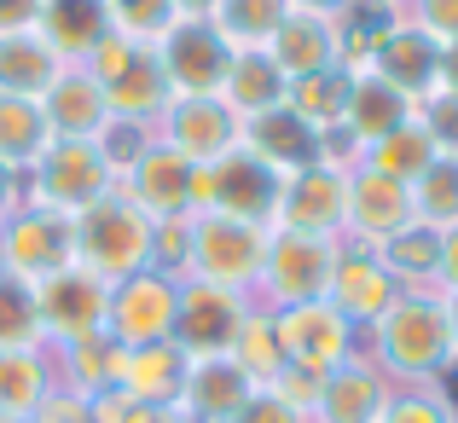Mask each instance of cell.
Here are the masks:
<instances>
[{
    "instance_id": "1",
    "label": "cell",
    "mask_w": 458,
    "mask_h": 423,
    "mask_svg": "<svg viewBox=\"0 0 458 423\" xmlns=\"http://www.w3.org/2000/svg\"><path fill=\"white\" fill-rule=\"evenodd\" d=\"M366 354L394 389H429L453 366V336H447V308L429 290H401L389 313L366 331Z\"/></svg>"
},
{
    "instance_id": "2",
    "label": "cell",
    "mask_w": 458,
    "mask_h": 423,
    "mask_svg": "<svg viewBox=\"0 0 458 423\" xmlns=\"http://www.w3.org/2000/svg\"><path fill=\"white\" fill-rule=\"evenodd\" d=\"M151 215L140 203H128L123 191H105L99 203H88L81 215H70V244H76V267H88L93 279L116 284L128 273L151 267Z\"/></svg>"
},
{
    "instance_id": "3",
    "label": "cell",
    "mask_w": 458,
    "mask_h": 423,
    "mask_svg": "<svg viewBox=\"0 0 458 423\" xmlns=\"http://www.w3.org/2000/svg\"><path fill=\"white\" fill-rule=\"evenodd\" d=\"M267 233H273V226H261V221H238V215L198 209V215H191L186 279L238 290V296H256L261 261H267Z\"/></svg>"
},
{
    "instance_id": "4",
    "label": "cell",
    "mask_w": 458,
    "mask_h": 423,
    "mask_svg": "<svg viewBox=\"0 0 458 423\" xmlns=\"http://www.w3.org/2000/svg\"><path fill=\"white\" fill-rule=\"evenodd\" d=\"M343 256V238H319V233H267V261H261V284L256 301L261 308H302V301H325Z\"/></svg>"
},
{
    "instance_id": "5",
    "label": "cell",
    "mask_w": 458,
    "mask_h": 423,
    "mask_svg": "<svg viewBox=\"0 0 458 423\" xmlns=\"http://www.w3.org/2000/svg\"><path fill=\"white\" fill-rule=\"evenodd\" d=\"M105 191H116V174L105 163V151L88 140H53L41 151V163L23 174V203H41V209L58 215H81Z\"/></svg>"
},
{
    "instance_id": "6",
    "label": "cell",
    "mask_w": 458,
    "mask_h": 423,
    "mask_svg": "<svg viewBox=\"0 0 458 423\" xmlns=\"http://www.w3.org/2000/svg\"><path fill=\"white\" fill-rule=\"evenodd\" d=\"M284 174H273L261 157H250L244 145L226 151L221 163L191 168V215L215 209V215H238V221H261L273 226V209H279Z\"/></svg>"
},
{
    "instance_id": "7",
    "label": "cell",
    "mask_w": 458,
    "mask_h": 423,
    "mask_svg": "<svg viewBox=\"0 0 458 423\" xmlns=\"http://www.w3.org/2000/svg\"><path fill=\"white\" fill-rule=\"evenodd\" d=\"M35 308H41V336L47 348H76L88 336H105V313H111V284L93 279L88 267H58L35 284Z\"/></svg>"
},
{
    "instance_id": "8",
    "label": "cell",
    "mask_w": 458,
    "mask_h": 423,
    "mask_svg": "<svg viewBox=\"0 0 458 423\" xmlns=\"http://www.w3.org/2000/svg\"><path fill=\"white\" fill-rule=\"evenodd\" d=\"M273 336L291 371L325 377L348 354H360V331L331 308V301H302V308H273Z\"/></svg>"
},
{
    "instance_id": "9",
    "label": "cell",
    "mask_w": 458,
    "mask_h": 423,
    "mask_svg": "<svg viewBox=\"0 0 458 423\" xmlns=\"http://www.w3.org/2000/svg\"><path fill=\"white\" fill-rule=\"evenodd\" d=\"M174 308H180V279L168 273H128L111 284V313H105V336L116 348H146L174 336Z\"/></svg>"
},
{
    "instance_id": "10",
    "label": "cell",
    "mask_w": 458,
    "mask_h": 423,
    "mask_svg": "<svg viewBox=\"0 0 458 423\" xmlns=\"http://www.w3.org/2000/svg\"><path fill=\"white\" fill-rule=\"evenodd\" d=\"M151 140H163L191 168H203V163H221L226 151L244 145V116L226 111V99H215V93H203V99H168L163 116L151 123Z\"/></svg>"
},
{
    "instance_id": "11",
    "label": "cell",
    "mask_w": 458,
    "mask_h": 423,
    "mask_svg": "<svg viewBox=\"0 0 458 423\" xmlns=\"http://www.w3.org/2000/svg\"><path fill=\"white\" fill-rule=\"evenodd\" d=\"M256 296H238V290L203 284V279H180V308H174V343L191 360L209 354H233L238 331H244Z\"/></svg>"
},
{
    "instance_id": "12",
    "label": "cell",
    "mask_w": 458,
    "mask_h": 423,
    "mask_svg": "<svg viewBox=\"0 0 458 423\" xmlns=\"http://www.w3.org/2000/svg\"><path fill=\"white\" fill-rule=\"evenodd\" d=\"M0 256H6L12 279L41 284L47 273H58V267L76 261V244H70V215L41 209V203H18V209L0 221Z\"/></svg>"
},
{
    "instance_id": "13",
    "label": "cell",
    "mask_w": 458,
    "mask_h": 423,
    "mask_svg": "<svg viewBox=\"0 0 458 423\" xmlns=\"http://www.w3.org/2000/svg\"><path fill=\"white\" fill-rule=\"evenodd\" d=\"M412 226V186L371 168H348V209H343V244L383 250Z\"/></svg>"
},
{
    "instance_id": "14",
    "label": "cell",
    "mask_w": 458,
    "mask_h": 423,
    "mask_svg": "<svg viewBox=\"0 0 458 423\" xmlns=\"http://www.w3.org/2000/svg\"><path fill=\"white\" fill-rule=\"evenodd\" d=\"M343 209H348V168H336V163H325V157H319V163L284 174L273 226H284V233L343 238Z\"/></svg>"
},
{
    "instance_id": "15",
    "label": "cell",
    "mask_w": 458,
    "mask_h": 423,
    "mask_svg": "<svg viewBox=\"0 0 458 423\" xmlns=\"http://www.w3.org/2000/svg\"><path fill=\"white\" fill-rule=\"evenodd\" d=\"M325 301H331V308L343 313V319L354 325L360 336H366L371 325H377L383 313L401 301V279L383 267L377 250L343 244V256H336V273H331V290H325Z\"/></svg>"
},
{
    "instance_id": "16",
    "label": "cell",
    "mask_w": 458,
    "mask_h": 423,
    "mask_svg": "<svg viewBox=\"0 0 458 423\" xmlns=\"http://www.w3.org/2000/svg\"><path fill=\"white\" fill-rule=\"evenodd\" d=\"M151 53H157V64H163L168 93H174V99H203V93L221 88L233 47H226L209 23H174Z\"/></svg>"
},
{
    "instance_id": "17",
    "label": "cell",
    "mask_w": 458,
    "mask_h": 423,
    "mask_svg": "<svg viewBox=\"0 0 458 423\" xmlns=\"http://www.w3.org/2000/svg\"><path fill=\"white\" fill-rule=\"evenodd\" d=\"M394 383L377 371V360L360 348V354H348L336 371H325L319 377V401H313V418L308 423H377L383 406H389Z\"/></svg>"
},
{
    "instance_id": "18",
    "label": "cell",
    "mask_w": 458,
    "mask_h": 423,
    "mask_svg": "<svg viewBox=\"0 0 458 423\" xmlns=\"http://www.w3.org/2000/svg\"><path fill=\"white\" fill-rule=\"evenodd\" d=\"M116 191L128 203L163 221V215H191V163L180 151H168L163 140H146V151L116 174Z\"/></svg>"
},
{
    "instance_id": "19",
    "label": "cell",
    "mask_w": 458,
    "mask_h": 423,
    "mask_svg": "<svg viewBox=\"0 0 458 423\" xmlns=\"http://www.w3.org/2000/svg\"><path fill=\"white\" fill-rule=\"evenodd\" d=\"M273 64L284 70V81L302 76H325V70H343V23L325 18V12H296L279 23V35L267 41Z\"/></svg>"
},
{
    "instance_id": "20",
    "label": "cell",
    "mask_w": 458,
    "mask_h": 423,
    "mask_svg": "<svg viewBox=\"0 0 458 423\" xmlns=\"http://www.w3.org/2000/svg\"><path fill=\"white\" fill-rule=\"evenodd\" d=\"M366 70H377V76L389 81V88H401L406 99H424V93L436 88V70H441V41H429L412 18H394L389 30L377 35Z\"/></svg>"
},
{
    "instance_id": "21",
    "label": "cell",
    "mask_w": 458,
    "mask_h": 423,
    "mask_svg": "<svg viewBox=\"0 0 458 423\" xmlns=\"http://www.w3.org/2000/svg\"><path fill=\"white\" fill-rule=\"evenodd\" d=\"M250 394H256L250 371L233 354H209V360H191L186 389H180V412H186V423H233L250 406Z\"/></svg>"
},
{
    "instance_id": "22",
    "label": "cell",
    "mask_w": 458,
    "mask_h": 423,
    "mask_svg": "<svg viewBox=\"0 0 458 423\" xmlns=\"http://www.w3.org/2000/svg\"><path fill=\"white\" fill-rule=\"evenodd\" d=\"M41 111H47V128H53V140H88V145H99L105 128H111L105 88H99V81H93L81 64H64V76L47 88Z\"/></svg>"
},
{
    "instance_id": "23",
    "label": "cell",
    "mask_w": 458,
    "mask_h": 423,
    "mask_svg": "<svg viewBox=\"0 0 458 423\" xmlns=\"http://www.w3.org/2000/svg\"><path fill=\"white\" fill-rule=\"evenodd\" d=\"M191 354L168 336V343H146V348H123V366H116V389L134 394L140 406H180L186 389Z\"/></svg>"
},
{
    "instance_id": "24",
    "label": "cell",
    "mask_w": 458,
    "mask_h": 423,
    "mask_svg": "<svg viewBox=\"0 0 458 423\" xmlns=\"http://www.w3.org/2000/svg\"><path fill=\"white\" fill-rule=\"evenodd\" d=\"M412 116V99H406L401 88H389V81L377 76V70H348V111H343V134L366 151V145H377L383 134H394V128Z\"/></svg>"
},
{
    "instance_id": "25",
    "label": "cell",
    "mask_w": 458,
    "mask_h": 423,
    "mask_svg": "<svg viewBox=\"0 0 458 423\" xmlns=\"http://www.w3.org/2000/svg\"><path fill=\"white\" fill-rule=\"evenodd\" d=\"M174 99L168 93V76L163 64H157L151 47H134V58H128L123 70H116L111 81H105V105H111V123H134V128H151L157 116H163V105Z\"/></svg>"
},
{
    "instance_id": "26",
    "label": "cell",
    "mask_w": 458,
    "mask_h": 423,
    "mask_svg": "<svg viewBox=\"0 0 458 423\" xmlns=\"http://www.w3.org/2000/svg\"><path fill=\"white\" fill-rule=\"evenodd\" d=\"M244 151L261 157V163L273 168V174H296V168L319 163V134L302 123L296 111H261L244 123Z\"/></svg>"
},
{
    "instance_id": "27",
    "label": "cell",
    "mask_w": 458,
    "mask_h": 423,
    "mask_svg": "<svg viewBox=\"0 0 458 423\" xmlns=\"http://www.w3.org/2000/svg\"><path fill=\"white\" fill-rule=\"evenodd\" d=\"M284 88H291V81L273 64L267 47H244V53L226 58V76H221V88H215V99H226V111H238L250 123V116H261V111H279Z\"/></svg>"
},
{
    "instance_id": "28",
    "label": "cell",
    "mask_w": 458,
    "mask_h": 423,
    "mask_svg": "<svg viewBox=\"0 0 458 423\" xmlns=\"http://www.w3.org/2000/svg\"><path fill=\"white\" fill-rule=\"evenodd\" d=\"M64 76V58L53 53L41 30H23V35H0V93L12 99H47V88Z\"/></svg>"
},
{
    "instance_id": "29",
    "label": "cell",
    "mask_w": 458,
    "mask_h": 423,
    "mask_svg": "<svg viewBox=\"0 0 458 423\" xmlns=\"http://www.w3.org/2000/svg\"><path fill=\"white\" fill-rule=\"evenodd\" d=\"M41 35L64 64H81L93 47L111 35V6L105 0H47L41 6Z\"/></svg>"
},
{
    "instance_id": "30",
    "label": "cell",
    "mask_w": 458,
    "mask_h": 423,
    "mask_svg": "<svg viewBox=\"0 0 458 423\" xmlns=\"http://www.w3.org/2000/svg\"><path fill=\"white\" fill-rule=\"evenodd\" d=\"M53 389V348H0V418L23 423Z\"/></svg>"
},
{
    "instance_id": "31",
    "label": "cell",
    "mask_w": 458,
    "mask_h": 423,
    "mask_svg": "<svg viewBox=\"0 0 458 423\" xmlns=\"http://www.w3.org/2000/svg\"><path fill=\"white\" fill-rule=\"evenodd\" d=\"M116 366H123V348H116L111 336H88V343L58 348V354H53L58 389H70L76 401H93V394L116 389Z\"/></svg>"
},
{
    "instance_id": "32",
    "label": "cell",
    "mask_w": 458,
    "mask_h": 423,
    "mask_svg": "<svg viewBox=\"0 0 458 423\" xmlns=\"http://www.w3.org/2000/svg\"><path fill=\"white\" fill-rule=\"evenodd\" d=\"M53 145V128H47V111L35 99H12L0 93V163L30 174L41 163V151Z\"/></svg>"
},
{
    "instance_id": "33",
    "label": "cell",
    "mask_w": 458,
    "mask_h": 423,
    "mask_svg": "<svg viewBox=\"0 0 458 423\" xmlns=\"http://www.w3.org/2000/svg\"><path fill=\"white\" fill-rule=\"evenodd\" d=\"M284 18H291V0H215L209 30L233 53H244V47H267Z\"/></svg>"
},
{
    "instance_id": "34",
    "label": "cell",
    "mask_w": 458,
    "mask_h": 423,
    "mask_svg": "<svg viewBox=\"0 0 458 423\" xmlns=\"http://www.w3.org/2000/svg\"><path fill=\"white\" fill-rule=\"evenodd\" d=\"M436 140L424 134V128L412 123V116H406L401 128H394V134H383L377 145H366V151H360V163L354 168H371V174H389V180H401V186H412L418 174H424L429 163H436Z\"/></svg>"
},
{
    "instance_id": "35",
    "label": "cell",
    "mask_w": 458,
    "mask_h": 423,
    "mask_svg": "<svg viewBox=\"0 0 458 423\" xmlns=\"http://www.w3.org/2000/svg\"><path fill=\"white\" fill-rule=\"evenodd\" d=\"M284 111H296L313 134H331L343 128V111H348V70H325V76H302L284 88Z\"/></svg>"
},
{
    "instance_id": "36",
    "label": "cell",
    "mask_w": 458,
    "mask_h": 423,
    "mask_svg": "<svg viewBox=\"0 0 458 423\" xmlns=\"http://www.w3.org/2000/svg\"><path fill=\"white\" fill-rule=\"evenodd\" d=\"M383 267L401 279V290H429L436 296V256H441V233H429V226H406L401 238H389V244L377 250Z\"/></svg>"
},
{
    "instance_id": "37",
    "label": "cell",
    "mask_w": 458,
    "mask_h": 423,
    "mask_svg": "<svg viewBox=\"0 0 458 423\" xmlns=\"http://www.w3.org/2000/svg\"><path fill=\"white\" fill-rule=\"evenodd\" d=\"M412 221L429 226V233L458 226V157H436V163L412 180Z\"/></svg>"
},
{
    "instance_id": "38",
    "label": "cell",
    "mask_w": 458,
    "mask_h": 423,
    "mask_svg": "<svg viewBox=\"0 0 458 423\" xmlns=\"http://www.w3.org/2000/svg\"><path fill=\"white\" fill-rule=\"evenodd\" d=\"M233 360L250 371V383L256 389H267L273 377L284 371V354H279V336H273V308H250V319H244V331H238V343H233Z\"/></svg>"
},
{
    "instance_id": "39",
    "label": "cell",
    "mask_w": 458,
    "mask_h": 423,
    "mask_svg": "<svg viewBox=\"0 0 458 423\" xmlns=\"http://www.w3.org/2000/svg\"><path fill=\"white\" fill-rule=\"evenodd\" d=\"M0 348H47L35 284L12 279V273H0Z\"/></svg>"
},
{
    "instance_id": "40",
    "label": "cell",
    "mask_w": 458,
    "mask_h": 423,
    "mask_svg": "<svg viewBox=\"0 0 458 423\" xmlns=\"http://www.w3.org/2000/svg\"><path fill=\"white\" fill-rule=\"evenodd\" d=\"M111 6V30L128 35L134 47H157L168 30H174V0H105Z\"/></svg>"
},
{
    "instance_id": "41",
    "label": "cell",
    "mask_w": 458,
    "mask_h": 423,
    "mask_svg": "<svg viewBox=\"0 0 458 423\" xmlns=\"http://www.w3.org/2000/svg\"><path fill=\"white\" fill-rule=\"evenodd\" d=\"M412 123L436 140L441 157H458V93L447 88H429L424 99H412Z\"/></svg>"
},
{
    "instance_id": "42",
    "label": "cell",
    "mask_w": 458,
    "mask_h": 423,
    "mask_svg": "<svg viewBox=\"0 0 458 423\" xmlns=\"http://www.w3.org/2000/svg\"><path fill=\"white\" fill-rule=\"evenodd\" d=\"M186 256H191V215H163L151 226V267L168 279H186Z\"/></svg>"
},
{
    "instance_id": "43",
    "label": "cell",
    "mask_w": 458,
    "mask_h": 423,
    "mask_svg": "<svg viewBox=\"0 0 458 423\" xmlns=\"http://www.w3.org/2000/svg\"><path fill=\"white\" fill-rule=\"evenodd\" d=\"M377 423H453V401L429 383V389H394Z\"/></svg>"
},
{
    "instance_id": "44",
    "label": "cell",
    "mask_w": 458,
    "mask_h": 423,
    "mask_svg": "<svg viewBox=\"0 0 458 423\" xmlns=\"http://www.w3.org/2000/svg\"><path fill=\"white\" fill-rule=\"evenodd\" d=\"M401 18H412L418 30L429 35V41H458V0H406Z\"/></svg>"
},
{
    "instance_id": "45",
    "label": "cell",
    "mask_w": 458,
    "mask_h": 423,
    "mask_svg": "<svg viewBox=\"0 0 458 423\" xmlns=\"http://www.w3.org/2000/svg\"><path fill=\"white\" fill-rule=\"evenodd\" d=\"M233 423H308V418L296 412L291 401H279L273 389H256V394H250V406H244Z\"/></svg>"
},
{
    "instance_id": "46",
    "label": "cell",
    "mask_w": 458,
    "mask_h": 423,
    "mask_svg": "<svg viewBox=\"0 0 458 423\" xmlns=\"http://www.w3.org/2000/svg\"><path fill=\"white\" fill-rule=\"evenodd\" d=\"M23 423H93V418H88V401H76L70 389H53Z\"/></svg>"
},
{
    "instance_id": "47",
    "label": "cell",
    "mask_w": 458,
    "mask_h": 423,
    "mask_svg": "<svg viewBox=\"0 0 458 423\" xmlns=\"http://www.w3.org/2000/svg\"><path fill=\"white\" fill-rule=\"evenodd\" d=\"M41 6H47V0H0V35L41 30Z\"/></svg>"
},
{
    "instance_id": "48",
    "label": "cell",
    "mask_w": 458,
    "mask_h": 423,
    "mask_svg": "<svg viewBox=\"0 0 458 423\" xmlns=\"http://www.w3.org/2000/svg\"><path fill=\"white\" fill-rule=\"evenodd\" d=\"M436 296H458V226L441 233V256H436Z\"/></svg>"
},
{
    "instance_id": "49",
    "label": "cell",
    "mask_w": 458,
    "mask_h": 423,
    "mask_svg": "<svg viewBox=\"0 0 458 423\" xmlns=\"http://www.w3.org/2000/svg\"><path fill=\"white\" fill-rule=\"evenodd\" d=\"M18 203H23V174L0 163V221H6V215L18 209Z\"/></svg>"
},
{
    "instance_id": "50",
    "label": "cell",
    "mask_w": 458,
    "mask_h": 423,
    "mask_svg": "<svg viewBox=\"0 0 458 423\" xmlns=\"http://www.w3.org/2000/svg\"><path fill=\"white\" fill-rule=\"evenodd\" d=\"M436 88L458 93V41H447V47H441V70H436Z\"/></svg>"
},
{
    "instance_id": "51",
    "label": "cell",
    "mask_w": 458,
    "mask_h": 423,
    "mask_svg": "<svg viewBox=\"0 0 458 423\" xmlns=\"http://www.w3.org/2000/svg\"><path fill=\"white\" fill-rule=\"evenodd\" d=\"M209 12H215V0H174L180 23H209Z\"/></svg>"
},
{
    "instance_id": "52",
    "label": "cell",
    "mask_w": 458,
    "mask_h": 423,
    "mask_svg": "<svg viewBox=\"0 0 458 423\" xmlns=\"http://www.w3.org/2000/svg\"><path fill=\"white\" fill-rule=\"evenodd\" d=\"M291 6H296V12H325V18H343L354 0H291Z\"/></svg>"
},
{
    "instance_id": "53",
    "label": "cell",
    "mask_w": 458,
    "mask_h": 423,
    "mask_svg": "<svg viewBox=\"0 0 458 423\" xmlns=\"http://www.w3.org/2000/svg\"><path fill=\"white\" fill-rule=\"evenodd\" d=\"M441 308H447V336H453V354H458V296H441Z\"/></svg>"
},
{
    "instance_id": "54",
    "label": "cell",
    "mask_w": 458,
    "mask_h": 423,
    "mask_svg": "<svg viewBox=\"0 0 458 423\" xmlns=\"http://www.w3.org/2000/svg\"><path fill=\"white\" fill-rule=\"evenodd\" d=\"M151 423H186V412H180V406H157Z\"/></svg>"
},
{
    "instance_id": "55",
    "label": "cell",
    "mask_w": 458,
    "mask_h": 423,
    "mask_svg": "<svg viewBox=\"0 0 458 423\" xmlns=\"http://www.w3.org/2000/svg\"><path fill=\"white\" fill-rule=\"evenodd\" d=\"M360 6H383V12H401L406 0H360Z\"/></svg>"
},
{
    "instance_id": "56",
    "label": "cell",
    "mask_w": 458,
    "mask_h": 423,
    "mask_svg": "<svg viewBox=\"0 0 458 423\" xmlns=\"http://www.w3.org/2000/svg\"><path fill=\"white\" fill-rule=\"evenodd\" d=\"M0 273H6V256H0Z\"/></svg>"
},
{
    "instance_id": "57",
    "label": "cell",
    "mask_w": 458,
    "mask_h": 423,
    "mask_svg": "<svg viewBox=\"0 0 458 423\" xmlns=\"http://www.w3.org/2000/svg\"><path fill=\"white\" fill-rule=\"evenodd\" d=\"M0 423H18V418H0Z\"/></svg>"
}]
</instances>
